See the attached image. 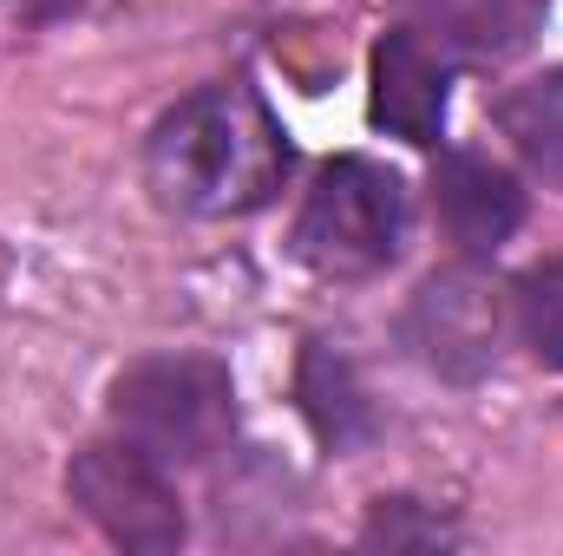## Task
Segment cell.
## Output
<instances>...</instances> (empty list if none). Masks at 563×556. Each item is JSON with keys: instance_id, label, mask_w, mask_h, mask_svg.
Returning a JSON list of instances; mask_svg holds the SVG:
<instances>
[{"instance_id": "6da1fadb", "label": "cell", "mask_w": 563, "mask_h": 556, "mask_svg": "<svg viewBox=\"0 0 563 556\" xmlns=\"http://www.w3.org/2000/svg\"><path fill=\"white\" fill-rule=\"evenodd\" d=\"M295 151L256 86H203L177 99L144 138V184L177 216H250L276 203Z\"/></svg>"}, {"instance_id": "7a4b0ae2", "label": "cell", "mask_w": 563, "mask_h": 556, "mask_svg": "<svg viewBox=\"0 0 563 556\" xmlns=\"http://www.w3.org/2000/svg\"><path fill=\"white\" fill-rule=\"evenodd\" d=\"M295 263L321 281L380 276L407 243V184L380 157H328L295 210Z\"/></svg>"}, {"instance_id": "3957f363", "label": "cell", "mask_w": 563, "mask_h": 556, "mask_svg": "<svg viewBox=\"0 0 563 556\" xmlns=\"http://www.w3.org/2000/svg\"><path fill=\"white\" fill-rule=\"evenodd\" d=\"M112 425L157 465H210L236 438V380L210 354H151L112 380Z\"/></svg>"}, {"instance_id": "277c9868", "label": "cell", "mask_w": 563, "mask_h": 556, "mask_svg": "<svg viewBox=\"0 0 563 556\" xmlns=\"http://www.w3.org/2000/svg\"><path fill=\"white\" fill-rule=\"evenodd\" d=\"M66 498L119 551L164 556V551L184 544V498L170 485V465H157L132 438H99V445L73 452Z\"/></svg>"}, {"instance_id": "5b68a950", "label": "cell", "mask_w": 563, "mask_h": 556, "mask_svg": "<svg viewBox=\"0 0 563 556\" xmlns=\"http://www.w3.org/2000/svg\"><path fill=\"white\" fill-rule=\"evenodd\" d=\"M505 327H511V294L492 269H478V256L426 276L400 314V341L413 347V360L452 387H472L498 367Z\"/></svg>"}, {"instance_id": "8992f818", "label": "cell", "mask_w": 563, "mask_h": 556, "mask_svg": "<svg viewBox=\"0 0 563 556\" xmlns=\"http://www.w3.org/2000/svg\"><path fill=\"white\" fill-rule=\"evenodd\" d=\"M432 210L445 223V236L465 256H498L518 223H525V190L505 164H492L485 151H445L432 164Z\"/></svg>"}, {"instance_id": "52a82bcc", "label": "cell", "mask_w": 563, "mask_h": 556, "mask_svg": "<svg viewBox=\"0 0 563 556\" xmlns=\"http://www.w3.org/2000/svg\"><path fill=\"white\" fill-rule=\"evenodd\" d=\"M400 26L439 59L505 66L544 33V0H400Z\"/></svg>"}, {"instance_id": "ba28073f", "label": "cell", "mask_w": 563, "mask_h": 556, "mask_svg": "<svg viewBox=\"0 0 563 556\" xmlns=\"http://www.w3.org/2000/svg\"><path fill=\"white\" fill-rule=\"evenodd\" d=\"M445 105H452V73H445V59L426 46L420 33L394 26V33L374 46V99H367L374 125L394 132V138H407V144H439Z\"/></svg>"}, {"instance_id": "9c48e42d", "label": "cell", "mask_w": 563, "mask_h": 556, "mask_svg": "<svg viewBox=\"0 0 563 556\" xmlns=\"http://www.w3.org/2000/svg\"><path fill=\"white\" fill-rule=\"evenodd\" d=\"M295 400L308 432L334 452V458H354L374 445L380 432V407H374V387L367 374L334 347V341H308L301 347V367H295Z\"/></svg>"}, {"instance_id": "30bf717a", "label": "cell", "mask_w": 563, "mask_h": 556, "mask_svg": "<svg viewBox=\"0 0 563 556\" xmlns=\"http://www.w3.org/2000/svg\"><path fill=\"white\" fill-rule=\"evenodd\" d=\"M498 132L518 144L531 164H551L558 170L563 164V66L525 79V86H511L498 99Z\"/></svg>"}, {"instance_id": "8fae6325", "label": "cell", "mask_w": 563, "mask_h": 556, "mask_svg": "<svg viewBox=\"0 0 563 556\" xmlns=\"http://www.w3.org/2000/svg\"><path fill=\"white\" fill-rule=\"evenodd\" d=\"M511 321L525 334V347L538 354V367L563 374V256L525 269L511 288Z\"/></svg>"}, {"instance_id": "7c38bea8", "label": "cell", "mask_w": 563, "mask_h": 556, "mask_svg": "<svg viewBox=\"0 0 563 556\" xmlns=\"http://www.w3.org/2000/svg\"><path fill=\"white\" fill-rule=\"evenodd\" d=\"M361 544L367 551H452L459 544V524L439 518L420 498H380L361 524Z\"/></svg>"}]
</instances>
